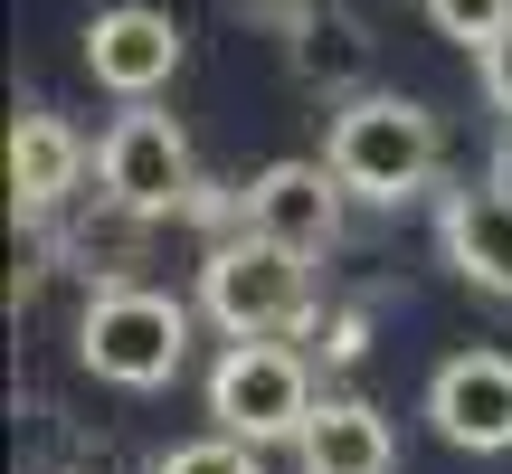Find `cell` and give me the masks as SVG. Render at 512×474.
<instances>
[{
  "label": "cell",
  "mask_w": 512,
  "mask_h": 474,
  "mask_svg": "<svg viewBox=\"0 0 512 474\" xmlns=\"http://www.w3.org/2000/svg\"><path fill=\"white\" fill-rule=\"evenodd\" d=\"M323 162L342 171L351 200L399 209V200H418V190L437 181L446 133H437V114L408 105V95H351V105L332 114V133H323Z\"/></svg>",
  "instance_id": "1"
},
{
  "label": "cell",
  "mask_w": 512,
  "mask_h": 474,
  "mask_svg": "<svg viewBox=\"0 0 512 474\" xmlns=\"http://www.w3.org/2000/svg\"><path fill=\"white\" fill-rule=\"evenodd\" d=\"M181 351H190V313L152 285H105L76 323V361L114 389H162L181 380Z\"/></svg>",
  "instance_id": "2"
},
{
  "label": "cell",
  "mask_w": 512,
  "mask_h": 474,
  "mask_svg": "<svg viewBox=\"0 0 512 474\" xmlns=\"http://www.w3.org/2000/svg\"><path fill=\"white\" fill-rule=\"evenodd\" d=\"M200 304H209V323H219L228 342H275V332H294L313 313V285H304V256L294 247H275V237L247 228L200 266Z\"/></svg>",
  "instance_id": "3"
},
{
  "label": "cell",
  "mask_w": 512,
  "mask_h": 474,
  "mask_svg": "<svg viewBox=\"0 0 512 474\" xmlns=\"http://www.w3.org/2000/svg\"><path fill=\"white\" fill-rule=\"evenodd\" d=\"M313 408H323L313 399V370H304V351H285V342H228L219 370H209V418H219L228 437H247V446L304 437Z\"/></svg>",
  "instance_id": "4"
},
{
  "label": "cell",
  "mask_w": 512,
  "mask_h": 474,
  "mask_svg": "<svg viewBox=\"0 0 512 474\" xmlns=\"http://www.w3.org/2000/svg\"><path fill=\"white\" fill-rule=\"evenodd\" d=\"M86 76L124 105H152V95L181 76V19L152 10V0H124V10L86 19Z\"/></svg>",
  "instance_id": "5"
},
{
  "label": "cell",
  "mask_w": 512,
  "mask_h": 474,
  "mask_svg": "<svg viewBox=\"0 0 512 474\" xmlns=\"http://www.w3.org/2000/svg\"><path fill=\"white\" fill-rule=\"evenodd\" d=\"M95 171H105L114 209H133V219H171V209L190 200V143L171 114H124V124L105 133V152H95Z\"/></svg>",
  "instance_id": "6"
},
{
  "label": "cell",
  "mask_w": 512,
  "mask_h": 474,
  "mask_svg": "<svg viewBox=\"0 0 512 474\" xmlns=\"http://www.w3.org/2000/svg\"><path fill=\"white\" fill-rule=\"evenodd\" d=\"M427 418L465 456H512V351H456L427 380Z\"/></svg>",
  "instance_id": "7"
},
{
  "label": "cell",
  "mask_w": 512,
  "mask_h": 474,
  "mask_svg": "<svg viewBox=\"0 0 512 474\" xmlns=\"http://www.w3.org/2000/svg\"><path fill=\"white\" fill-rule=\"evenodd\" d=\"M342 171L332 162H275V171H256L247 181V228L256 237H275V247H294V256H323L332 237H342Z\"/></svg>",
  "instance_id": "8"
},
{
  "label": "cell",
  "mask_w": 512,
  "mask_h": 474,
  "mask_svg": "<svg viewBox=\"0 0 512 474\" xmlns=\"http://www.w3.org/2000/svg\"><path fill=\"white\" fill-rule=\"evenodd\" d=\"M437 237H446V266L484 294H512V190L484 181V190H456L437 209Z\"/></svg>",
  "instance_id": "9"
},
{
  "label": "cell",
  "mask_w": 512,
  "mask_h": 474,
  "mask_svg": "<svg viewBox=\"0 0 512 474\" xmlns=\"http://www.w3.org/2000/svg\"><path fill=\"white\" fill-rule=\"evenodd\" d=\"M294 456H304V474H389L399 446H389V418L370 399H323L294 437Z\"/></svg>",
  "instance_id": "10"
},
{
  "label": "cell",
  "mask_w": 512,
  "mask_h": 474,
  "mask_svg": "<svg viewBox=\"0 0 512 474\" xmlns=\"http://www.w3.org/2000/svg\"><path fill=\"white\" fill-rule=\"evenodd\" d=\"M86 171V143H76L57 114H19L10 124V200L19 209H57Z\"/></svg>",
  "instance_id": "11"
},
{
  "label": "cell",
  "mask_w": 512,
  "mask_h": 474,
  "mask_svg": "<svg viewBox=\"0 0 512 474\" xmlns=\"http://www.w3.org/2000/svg\"><path fill=\"white\" fill-rule=\"evenodd\" d=\"M427 29L456 38V48H484V38L512 29V0H427Z\"/></svg>",
  "instance_id": "12"
},
{
  "label": "cell",
  "mask_w": 512,
  "mask_h": 474,
  "mask_svg": "<svg viewBox=\"0 0 512 474\" xmlns=\"http://www.w3.org/2000/svg\"><path fill=\"white\" fill-rule=\"evenodd\" d=\"M152 474H266V465H256L247 437H228V427H219V437H200V446H171Z\"/></svg>",
  "instance_id": "13"
},
{
  "label": "cell",
  "mask_w": 512,
  "mask_h": 474,
  "mask_svg": "<svg viewBox=\"0 0 512 474\" xmlns=\"http://www.w3.org/2000/svg\"><path fill=\"white\" fill-rule=\"evenodd\" d=\"M304 76H361V38H351V19H304Z\"/></svg>",
  "instance_id": "14"
},
{
  "label": "cell",
  "mask_w": 512,
  "mask_h": 474,
  "mask_svg": "<svg viewBox=\"0 0 512 474\" xmlns=\"http://www.w3.org/2000/svg\"><path fill=\"white\" fill-rule=\"evenodd\" d=\"M475 76H484V105H494V114H512V29L475 48Z\"/></svg>",
  "instance_id": "15"
},
{
  "label": "cell",
  "mask_w": 512,
  "mask_h": 474,
  "mask_svg": "<svg viewBox=\"0 0 512 474\" xmlns=\"http://www.w3.org/2000/svg\"><path fill=\"white\" fill-rule=\"evenodd\" d=\"M494 181H503V190H512V143H503V162H494Z\"/></svg>",
  "instance_id": "16"
}]
</instances>
